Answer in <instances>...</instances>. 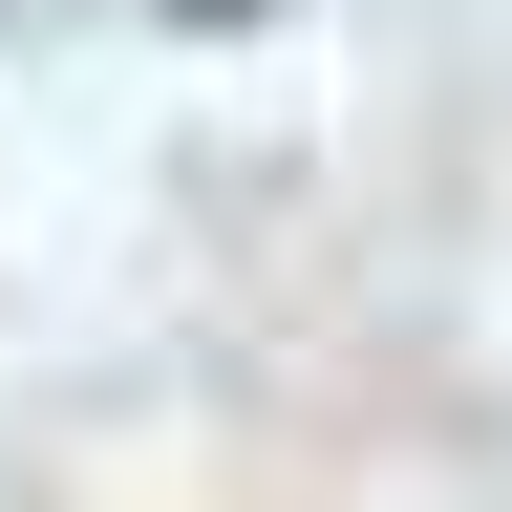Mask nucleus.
Segmentation results:
<instances>
[{
	"instance_id": "obj_1",
	"label": "nucleus",
	"mask_w": 512,
	"mask_h": 512,
	"mask_svg": "<svg viewBox=\"0 0 512 512\" xmlns=\"http://www.w3.org/2000/svg\"><path fill=\"white\" fill-rule=\"evenodd\" d=\"M171 22H278V0H171Z\"/></svg>"
}]
</instances>
